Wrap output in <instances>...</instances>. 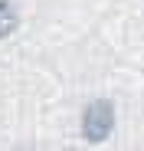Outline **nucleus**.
<instances>
[{"label":"nucleus","instance_id":"f257e3e1","mask_svg":"<svg viewBox=\"0 0 144 151\" xmlns=\"http://www.w3.org/2000/svg\"><path fill=\"white\" fill-rule=\"evenodd\" d=\"M111 128H115V109H111V102H92L88 105V112H85V122H82V132H85V138L88 141H105L108 135H111Z\"/></svg>","mask_w":144,"mask_h":151},{"label":"nucleus","instance_id":"f03ea898","mask_svg":"<svg viewBox=\"0 0 144 151\" xmlns=\"http://www.w3.org/2000/svg\"><path fill=\"white\" fill-rule=\"evenodd\" d=\"M13 27H16V10H13L10 0H0V40L10 36Z\"/></svg>","mask_w":144,"mask_h":151}]
</instances>
